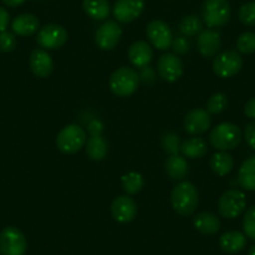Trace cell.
<instances>
[{
	"label": "cell",
	"instance_id": "6da1fadb",
	"mask_svg": "<svg viewBox=\"0 0 255 255\" xmlns=\"http://www.w3.org/2000/svg\"><path fill=\"white\" fill-rule=\"evenodd\" d=\"M173 209L181 217H189L197 209L199 204V193L197 186L190 181H181L174 186L171 191Z\"/></svg>",
	"mask_w": 255,
	"mask_h": 255
},
{
	"label": "cell",
	"instance_id": "7a4b0ae2",
	"mask_svg": "<svg viewBox=\"0 0 255 255\" xmlns=\"http://www.w3.org/2000/svg\"><path fill=\"white\" fill-rule=\"evenodd\" d=\"M209 141L219 151L233 150L242 141V130L233 123H222L213 128L209 134Z\"/></svg>",
	"mask_w": 255,
	"mask_h": 255
},
{
	"label": "cell",
	"instance_id": "3957f363",
	"mask_svg": "<svg viewBox=\"0 0 255 255\" xmlns=\"http://www.w3.org/2000/svg\"><path fill=\"white\" fill-rule=\"evenodd\" d=\"M140 83V77L133 68L122 67L113 72L109 78V88L113 94L124 98L134 94Z\"/></svg>",
	"mask_w": 255,
	"mask_h": 255
},
{
	"label": "cell",
	"instance_id": "277c9868",
	"mask_svg": "<svg viewBox=\"0 0 255 255\" xmlns=\"http://www.w3.org/2000/svg\"><path fill=\"white\" fill-rule=\"evenodd\" d=\"M56 146L64 154H75L84 148L87 133L80 125L68 124L56 135Z\"/></svg>",
	"mask_w": 255,
	"mask_h": 255
},
{
	"label": "cell",
	"instance_id": "5b68a950",
	"mask_svg": "<svg viewBox=\"0 0 255 255\" xmlns=\"http://www.w3.org/2000/svg\"><path fill=\"white\" fill-rule=\"evenodd\" d=\"M203 21L208 28L223 26L229 21L232 8L228 0H205L203 4Z\"/></svg>",
	"mask_w": 255,
	"mask_h": 255
},
{
	"label": "cell",
	"instance_id": "8992f818",
	"mask_svg": "<svg viewBox=\"0 0 255 255\" xmlns=\"http://www.w3.org/2000/svg\"><path fill=\"white\" fill-rule=\"evenodd\" d=\"M247 207V198L242 190L230 189L219 198L218 210L220 215L227 219H235L244 212Z\"/></svg>",
	"mask_w": 255,
	"mask_h": 255
},
{
	"label": "cell",
	"instance_id": "52a82bcc",
	"mask_svg": "<svg viewBox=\"0 0 255 255\" xmlns=\"http://www.w3.org/2000/svg\"><path fill=\"white\" fill-rule=\"evenodd\" d=\"M28 242L21 230L15 227H6L0 233V252L3 255H24Z\"/></svg>",
	"mask_w": 255,
	"mask_h": 255
},
{
	"label": "cell",
	"instance_id": "ba28073f",
	"mask_svg": "<svg viewBox=\"0 0 255 255\" xmlns=\"http://www.w3.org/2000/svg\"><path fill=\"white\" fill-rule=\"evenodd\" d=\"M242 68L243 58L235 50H228L222 54H218L213 60V72L223 79L234 77L242 70Z\"/></svg>",
	"mask_w": 255,
	"mask_h": 255
},
{
	"label": "cell",
	"instance_id": "9c48e42d",
	"mask_svg": "<svg viewBox=\"0 0 255 255\" xmlns=\"http://www.w3.org/2000/svg\"><path fill=\"white\" fill-rule=\"evenodd\" d=\"M68 41V31L59 24H46L39 29L36 43L46 50H55L65 45Z\"/></svg>",
	"mask_w": 255,
	"mask_h": 255
},
{
	"label": "cell",
	"instance_id": "30bf717a",
	"mask_svg": "<svg viewBox=\"0 0 255 255\" xmlns=\"http://www.w3.org/2000/svg\"><path fill=\"white\" fill-rule=\"evenodd\" d=\"M123 30L115 20H107L95 31V44L100 50H113L122 38Z\"/></svg>",
	"mask_w": 255,
	"mask_h": 255
},
{
	"label": "cell",
	"instance_id": "8fae6325",
	"mask_svg": "<svg viewBox=\"0 0 255 255\" xmlns=\"http://www.w3.org/2000/svg\"><path fill=\"white\" fill-rule=\"evenodd\" d=\"M146 36L151 45L158 50H168L173 43V31L163 20H153L146 26Z\"/></svg>",
	"mask_w": 255,
	"mask_h": 255
},
{
	"label": "cell",
	"instance_id": "7c38bea8",
	"mask_svg": "<svg viewBox=\"0 0 255 255\" xmlns=\"http://www.w3.org/2000/svg\"><path fill=\"white\" fill-rule=\"evenodd\" d=\"M159 77L168 83H174L180 79L184 73V65L181 59L176 54L166 53L159 58L156 64Z\"/></svg>",
	"mask_w": 255,
	"mask_h": 255
},
{
	"label": "cell",
	"instance_id": "4fadbf2b",
	"mask_svg": "<svg viewBox=\"0 0 255 255\" xmlns=\"http://www.w3.org/2000/svg\"><path fill=\"white\" fill-rule=\"evenodd\" d=\"M110 210H112V215L115 222L120 224H128L135 219L138 205L135 200L129 195H120L113 200Z\"/></svg>",
	"mask_w": 255,
	"mask_h": 255
},
{
	"label": "cell",
	"instance_id": "5bb4252c",
	"mask_svg": "<svg viewBox=\"0 0 255 255\" xmlns=\"http://www.w3.org/2000/svg\"><path fill=\"white\" fill-rule=\"evenodd\" d=\"M144 8V0H117L113 8V14L119 23L128 24L138 19Z\"/></svg>",
	"mask_w": 255,
	"mask_h": 255
},
{
	"label": "cell",
	"instance_id": "9a60e30c",
	"mask_svg": "<svg viewBox=\"0 0 255 255\" xmlns=\"http://www.w3.org/2000/svg\"><path fill=\"white\" fill-rule=\"evenodd\" d=\"M212 125V118L205 109H193L184 119V129L190 135H200L208 131Z\"/></svg>",
	"mask_w": 255,
	"mask_h": 255
},
{
	"label": "cell",
	"instance_id": "2e32d148",
	"mask_svg": "<svg viewBox=\"0 0 255 255\" xmlns=\"http://www.w3.org/2000/svg\"><path fill=\"white\" fill-rule=\"evenodd\" d=\"M29 67L38 78H48L53 73L54 61L45 49H35L29 58Z\"/></svg>",
	"mask_w": 255,
	"mask_h": 255
},
{
	"label": "cell",
	"instance_id": "e0dca14e",
	"mask_svg": "<svg viewBox=\"0 0 255 255\" xmlns=\"http://www.w3.org/2000/svg\"><path fill=\"white\" fill-rule=\"evenodd\" d=\"M198 50L205 58H212L218 55V51L222 46V38L220 33L215 29H207L203 30L198 36Z\"/></svg>",
	"mask_w": 255,
	"mask_h": 255
},
{
	"label": "cell",
	"instance_id": "ac0fdd59",
	"mask_svg": "<svg viewBox=\"0 0 255 255\" xmlns=\"http://www.w3.org/2000/svg\"><path fill=\"white\" fill-rule=\"evenodd\" d=\"M153 49L149 43L144 40H138L133 43L128 50V56L129 60L133 64L135 68H143L148 67L150 61L153 60Z\"/></svg>",
	"mask_w": 255,
	"mask_h": 255
},
{
	"label": "cell",
	"instance_id": "d6986e66",
	"mask_svg": "<svg viewBox=\"0 0 255 255\" xmlns=\"http://www.w3.org/2000/svg\"><path fill=\"white\" fill-rule=\"evenodd\" d=\"M219 247L224 253L235 254V253L242 252L247 247V237L238 230H229L220 235Z\"/></svg>",
	"mask_w": 255,
	"mask_h": 255
},
{
	"label": "cell",
	"instance_id": "ffe728a7",
	"mask_svg": "<svg viewBox=\"0 0 255 255\" xmlns=\"http://www.w3.org/2000/svg\"><path fill=\"white\" fill-rule=\"evenodd\" d=\"M11 29L19 36H31L39 30V20L33 14H20L13 20Z\"/></svg>",
	"mask_w": 255,
	"mask_h": 255
},
{
	"label": "cell",
	"instance_id": "44dd1931",
	"mask_svg": "<svg viewBox=\"0 0 255 255\" xmlns=\"http://www.w3.org/2000/svg\"><path fill=\"white\" fill-rule=\"evenodd\" d=\"M194 228L204 235H214L220 229V220L214 213H199L193 220Z\"/></svg>",
	"mask_w": 255,
	"mask_h": 255
},
{
	"label": "cell",
	"instance_id": "7402d4cb",
	"mask_svg": "<svg viewBox=\"0 0 255 255\" xmlns=\"http://www.w3.org/2000/svg\"><path fill=\"white\" fill-rule=\"evenodd\" d=\"M238 183L244 190L255 191V155L243 161L238 173Z\"/></svg>",
	"mask_w": 255,
	"mask_h": 255
},
{
	"label": "cell",
	"instance_id": "603a6c76",
	"mask_svg": "<svg viewBox=\"0 0 255 255\" xmlns=\"http://www.w3.org/2000/svg\"><path fill=\"white\" fill-rule=\"evenodd\" d=\"M165 169L168 175L174 180H181L189 171V164L185 156L180 154H171L165 161Z\"/></svg>",
	"mask_w": 255,
	"mask_h": 255
},
{
	"label": "cell",
	"instance_id": "cb8c5ba5",
	"mask_svg": "<svg viewBox=\"0 0 255 255\" xmlns=\"http://www.w3.org/2000/svg\"><path fill=\"white\" fill-rule=\"evenodd\" d=\"M83 9L88 16L98 21L105 20L110 14L108 0H83Z\"/></svg>",
	"mask_w": 255,
	"mask_h": 255
},
{
	"label": "cell",
	"instance_id": "d4e9b609",
	"mask_svg": "<svg viewBox=\"0 0 255 255\" xmlns=\"http://www.w3.org/2000/svg\"><path fill=\"white\" fill-rule=\"evenodd\" d=\"M210 168L217 175L225 176L234 168V159L228 151H218L210 159Z\"/></svg>",
	"mask_w": 255,
	"mask_h": 255
},
{
	"label": "cell",
	"instance_id": "484cf974",
	"mask_svg": "<svg viewBox=\"0 0 255 255\" xmlns=\"http://www.w3.org/2000/svg\"><path fill=\"white\" fill-rule=\"evenodd\" d=\"M180 151L183 156L189 159H199L207 154L208 145L204 139L190 138L184 141L180 146Z\"/></svg>",
	"mask_w": 255,
	"mask_h": 255
},
{
	"label": "cell",
	"instance_id": "4316f807",
	"mask_svg": "<svg viewBox=\"0 0 255 255\" xmlns=\"http://www.w3.org/2000/svg\"><path fill=\"white\" fill-rule=\"evenodd\" d=\"M87 155L94 161H102L108 154V143L102 135L90 136L85 143Z\"/></svg>",
	"mask_w": 255,
	"mask_h": 255
},
{
	"label": "cell",
	"instance_id": "83f0119b",
	"mask_svg": "<svg viewBox=\"0 0 255 255\" xmlns=\"http://www.w3.org/2000/svg\"><path fill=\"white\" fill-rule=\"evenodd\" d=\"M122 185L128 195L138 194L144 188V178L138 171H128L122 176Z\"/></svg>",
	"mask_w": 255,
	"mask_h": 255
},
{
	"label": "cell",
	"instance_id": "f1b7e54d",
	"mask_svg": "<svg viewBox=\"0 0 255 255\" xmlns=\"http://www.w3.org/2000/svg\"><path fill=\"white\" fill-rule=\"evenodd\" d=\"M179 30L184 36H195L203 31V21L197 15H188L181 19Z\"/></svg>",
	"mask_w": 255,
	"mask_h": 255
},
{
	"label": "cell",
	"instance_id": "f546056e",
	"mask_svg": "<svg viewBox=\"0 0 255 255\" xmlns=\"http://www.w3.org/2000/svg\"><path fill=\"white\" fill-rule=\"evenodd\" d=\"M228 105V98L224 93H215L208 99L207 112L209 114H220Z\"/></svg>",
	"mask_w": 255,
	"mask_h": 255
},
{
	"label": "cell",
	"instance_id": "4dcf8cb0",
	"mask_svg": "<svg viewBox=\"0 0 255 255\" xmlns=\"http://www.w3.org/2000/svg\"><path fill=\"white\" fill-rule=\"evenodd\" d=\"M237 49L242 54H252L255 51V33L245 31L238 38Z\"/></svg>",
	"mask_w": 255,
	"mask_h": 255
},
{
	"label": "cell",
	"instance_id": "1f68e13d",
	"mask_svg": "<svg viewBox=\"0 0 255 255\" xmlns=\"http://www.w3.org/2000/svg\"><path fill=\"white\" fill-rule=\"evenodd\" d=\"M243 230H244L245 237L252 240H255V205L249 208L244 214Z\"/></svg>",
	"mask_w": 255,
	"mask_h": 255
},
{
	"label": "cell",
	"instance_id": "d6a6232c",
	"mask_svg": "<svg viewBox=\"0 0 255 255\" xmlns=\"http://www.w3.org/2000/svg\"><path fill=\"white\" fill-rule=\"evenodd\" d=\"M239 20L248 26H255V1L244 4L239 9Z\"/></svg>",
	"mask_w": 255,
	"mask_h": 255
},
{
	"label": "cell",
	"instance_id": "836d02e7",
	"mask_svg": "<svg viewBox=\"0 0 255 255\" xmlns=\"http://www.w3.org/2000/svg\"><path fill=\"white\" fill-rule=\"evenodd\" d=\"M16 48V38L10 31H1L0 33V51L10 53Z\"/></svg>",
	"mask_w": 255,
	"mask_h": 255
},
{
	"label": "cell",
	"instance_id": "e575fe53",
	"mask_svg": "<svg viewBox=\"0 0 255 255\" xmlns=\"http://www.w3.org/2000/svg\"><path fill=\"white\" fill-rule=\"evenodd\" d=\"M163 146L165 149V151L171 154H178V151L180 150V140H179V136L175 135L173 133H169L164 136L163 139Z\"/></svg>",
	"mask_w": 255,
	"mask_h": 255
},
{
	"label": "cell",
	"instance_id": "d590c367",
	"mask_svg": "<svg viewBox=\"0 0 255 255\" xmlns=\"http://www.w3.org/2000/svg\"><path fill=\"white\" fill-rule=\"evenodd\" d=\"M171 48H173L174 53L178 54V55H184L189 51L190 49V44H189L188 39L185 36H178V38L173 39V43H171Z\"/></svg>",
	"mask_w": 255,
	"mask_h": 255
},
{
	"label": "cell",
	"instance_id": "8d00e7d4",
	"mask_svg": "<svg viewBox=\"0 0 255 255\" xmlns=\"http://www.w3.org/2000/svg\"><path fill=\"white\" fill-rule=\"evenodd\" d=\"M244 138L248 145L255 150V122L249 123V124L245 127Z\"/></svg>",
	"mask_w": 255,
	"mask_h": 255
},
{
	"label": "cell",
	"instance_id": "74e56055",
	"mask_svg": "<svg viewBox=\"0 0 255 255\" xmlns=\"http://www.w3.org/2000/svg\"><path fill=\"white\" fill-rule=\"evenodd\" d=\"M88 130H89L90 136H99L103 133V124L99 120H93L88 125Z\"/></svg>",
	"mask_w": 255,
	"mask_h": 255
},
{
	"label": "cell",
	"instance_id": "f35d334b",
	"mask_svg": "<svg viewBox=\"0 0 255 255\" xmlns=\"http://www.w3.org/2000/svg\"><path fill=\"white\" fill-rule=\"evenodd\" d=\"M9 23H10V15H9L8 10L3 6H0V33L6 30Z\"/></svg>",
	"mask_w": 255,
	"mask_h": 255
},
{
	"label": "cell",
	"instance_id": "ab89813d",
	"mask_svg": "<svg viewBox=\"0 0 255 255\" xmlns=\"http://www.w3.org/2000/svg\"><path fill=\"white\" fill-rule=\"evenodd\" d=\"M244 114L250 119L255 120V98H252V99L245 103Z\"/></svg>",
	"mask_w": 255,
	"mask_h": 255
},
{
	"label": "cell",
	"instance_id": "60d3db41",
	"mask_svg": "<svg viewBox=\"0 0 255 255\" xmlns=\"http://www.w3.org/2000/svg\"><path fill=\"white\" fill-rule=\"evenodd\" d=\"M5 5L11 6V8H15V6L21 5L23 3H25L26 0H1Z\"/></svg>",
	"mask_w": 255,
	"mask_h": 255
},
{
	"label": "cell",
	"instance_id": "b9f144b4",
	"mask_svg": "<svg viewBox=\"0 0 255 255\" xmlns=\"http://www.w3.org/2000/svg\"><path fill=\"white\" fill-rule=\"evenodd\" d=\"M248 255H255V245H253V247L250 248L249 252H248Z\"/></svg>",
	"mask_w": 255,
	"mask_h": 255
}]
</instances>
